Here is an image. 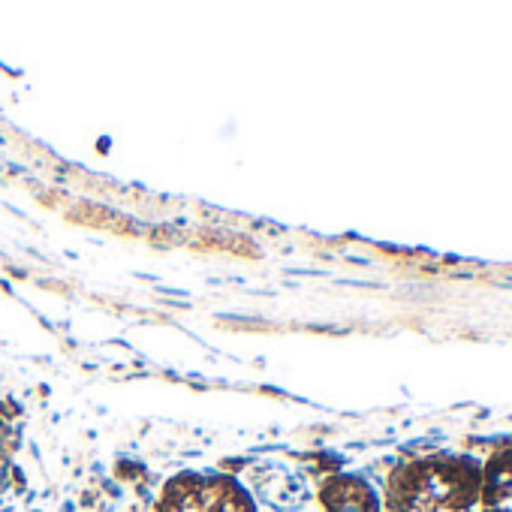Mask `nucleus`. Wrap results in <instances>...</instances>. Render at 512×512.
<instances>
[{"label":"nucleus","mask_w":512,"mask_h":512,"mask_svg":"<svg viewBox=\"0 0 512 512\" xmlns=\"http://www.w3.org/2000/svg\"><path fill=\"white\" fill-rule=\"evenodd\" d=\"M323 503L329 512H374L377 509L368 485L356 479H335L332 485H326Z\"/></svg>","instance_id":"nucleus-1"}]
</instances>
